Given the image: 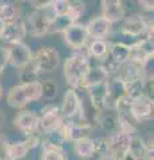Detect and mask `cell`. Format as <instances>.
<instances>
[{"instance_id":"18","label":"cell","mask_w":154,"mask_h":160,"mask_svg":"<svg viewBox=\"0 0 154 160\" xmlns=\"http://www.w3.org/2000/svg\"><path fill=\"white\" fill-rule=\"evenodd\" d=\"M67 142H77L84 138H88L93 132V124L88 122H74L72 119H67Z\"/></svg>"},{"instance_id":"29","label":"cell","mask_w":154,"mask_h":160,"mask_svg":"<svg viewBox=\"0 0 154 160\" xmlns=\"http://www.w3.org/2000/svg\"><path fill=\"white\" fill-rule=\"evenodd\" d=\"M42 144V160H67L64 149Z\"/></svg>"},{"instance_id":"10","label":"cell","mask_w":154,"mask_h":160,"mask_svg":"<svg viewBox=\"0 0 154 160\" xmlns=\"http://www.w3.org/2000/svg\"><path fill=\"white\" fill-rule=\"evenodd\" d=\"M62 35H63L64 44H66L67 47H70L71 49H77V48L86 46L88 43V40H90L86 26L79 22L70 24V26L62 32Z\"/></svg>"},{"instance_id":"8","label":"cell","mask_w":154,"mask_h":160,"mask_svg":"<svg viewBox=\"0 0 154 160\" xmlns=\"http://www.w3.org/2000/svg\"><path fill=\"white\" fill-rule=\"evenodd\" d=\"M27 36V26L26 20L23 18H19L11 23L4 24V27L0 32V42L7 46H11L15 43L24 42Z\"/></svg>"},{"instance_id":"30","label":"cell","mask_w":154,"mask_h":160,"mask_svg":"<svg viewBox=\"0 0 154 160\" xmlns=\"http://www.w3.org/2000/svg\"><path fill=\"white\" fill-rule=\"evenodd\" d=\"M94 153L98 156L110 155V136H98L93 138Z\"/></svg>"},{"instance_id":"40","label":"cell","mask_w":154,"mask_h":160,"mask_svg":"<svg viewBox=\"0 0 154 160\" xmlns=\"http://www.w3.org/2000/svg\"><path fill=\"white\" fill-rule=\"evenodd\" d=\"M3 98V87H2V84H0V100H2Z\"/></svg>"},{"instance_id":"21","label":"cell","mask_w":154,"mask_h":160,"mask_svg":"<svg viewBox=\"0 0 154 160\" xmlns=\"http://www.w3.org/2000/svg\"><path fill=\"white\" fill-rule=\"evenodd\" d=\"M87 47L91 59H94L95 62H101L109 55L110 42H107L106 39H90L87 43Z\"/></svg>"},{"instance_id":"5","label":"cell","mask_w":154,"mask_h":160,"mask_svg":"<svg viewBox=\"0 0 154 160\" xmlns=\"http://www.w3.org/2000/svg\"><path fill=\"white\" fill-rule=\"evenodd\" d=\"M61 111L63 118L67 119H79V120H84L86 119V113H84V108H83V102L82 98L78 95V92L72 88H68L64 92L63 96V103L61 107Z\"/></svg>"},{"instance_id":"13","label":"cell","mask_w":154,"mask_h":160,"mask_svg":"<svg viewBox=\"0 0 154 160\" xmlns=\"http://www.w3.org/2000/svg\"><path fill=\"white\" fill-rule=\"evenodd\" d=\"M86 26L88 38L90 39H107L110 36V33L113 31L114 24L105 16L99 15V16L93 18Z\"/></svg>"},{"instance_id":"28","label":"cell","mask_w":154,"mask_h":160,"mask_svg":"<svg viewBox=\"0 0 154 160\" xmlns=\"http://www.w3.org/2000/svg\"><path fill=\"white\" fill-rule=\"evenodd\" d=\"M131 102L133 99L127 96L126 93L121 95L114 104V111L117 112L118 116H125V118H131L130 116V108H131Z\"/></svg>"},{"instance_id":"42","label":"cell","mask_w":154,"mask_h":160,"mask_svg":"<svg viewBox=\"0 0 154 160\" xmlns=\"http://www.w3.org/2000/svg\"><path fill=\"white\" fill-rule=\"evenodd\" d=\"M29 0H18V3H28Z\"/></svg>"},{"instance_id":"25","label":"cell","mask_w":154,"mask_h":160,"mask_svg":"<svg viewBox=\"0 0 154 160\" xmlns=\"http://www.w3.org/2000/svg\"><path fill=\"white\" fill-rule=\"evenodd\" d=\"M19 18H22V15L18 3H0V19L4 24L11 23Z\"/></svg>"},{"instance_id":"14","label":"cell","mask_w":154,"mask_h":160,"mask_svg":"<svg viewBox=\"0 0 154 160\" xmlns=\"http://www.w3.org/2000/svg\"><path fill=\"white\" fill-rule=\"evenodd\" d=\"M101 15L109 19L113 24L119 23L126 16V9L123 0H99Z\"/></svg>"},{"instance_id":"23","label":"cell","mask_w":154,"mask_h":160,"mask_svg":"<svg viewBox=\"0 0 154 160\" xmlns=\"http://www.w3.org/2000/svg\"><path fill=\"white\" fill-rule=\"evenodd\" d=\"M149 151H153V149H149L147 148L145 140H143L140 136V135L133 133L131 135V139H130V147H129V152H130L135 159L143 160Z\"/></svg>"},{"instance_id":"36","label":"cell","mask_w":154,"mask_h":160,"mask_svg":"<svg viewBox=\"0 0 154 160\" xmlns=\"http://www.w3.org/2000/svg\"><path fill=\"white\" fill-rule=\"evenodd\" d=\"M8 140L6 139V136H3L0 133V158L7 160V149H8Z\"/></svg>"},{"instance_id":"38","label":"cell","mask_w":154,"mask_h":160,"mask_svg":"<svg viewBox=\"0 0 154 160\" xmlns=\"http://www.w3.org/2000/svg\"><path fill=\"white\" fill-rule=\"evenodd\" d=\"M119 160H138V159H135V158H134V156H133V155H131L130 152H127V153L125 155V156H122V158L119 159Z\"/></svg>"},{"instance_id":"6","label":"cell","mask_w":154,"mask_h":160,"mask_svg":"<svg viewBox=\"0 0 154 160\" xmlns=\"http://www.w3.org/2000/svg\"><path fill=\"white\" fill-rule=\"evenodd\" d=\"M63 120V115L61 107H56L54 104H47L40 109V113L38 115V132L43 135L48 133L56 128Z\"/></svg>"},{"instance_id":"16","label":"cell","mask_w":154,"mask_h":160,"mask_svg":"<svg viewBox=\"0 0 154 160\" xmlns=\"http://www.w3.org/2000/svg\"><path fill=\"white\" fill-rule=\"evenodd\" d=\"M109 136H110V155L117 160H119L129 152L131 133L117 131L111 135H109Z\"/></svg>"},{"instance_id":"9","label":"cell","mask_w":154,"mask_h":160,"mask_svg":"<svg viewBox=\"0 0 154 160\" xmlns=\"http://www.w3.org/2000/svg\"><path fill=\"white\" fill-rule=\"evenodd\" d=\"M40 144L38 133L26 135L24 140H18L13 143H8L7 149V160H22L27 156L31 149H35Z\"/></svg>"},{"instance_id":"34","label":"cell","mask_w":154,"mask_h":160,"mask_svg":"<svg viewBox=\"0 0 154 160\" xmlns=\"http://www.w3.org/2000/svg\"><path fill=\"white\" fill-rule=\"evenodd\" d=\"M8 66V47H0V75Z\"/></svg>"},{"instance_id":"24","label":"cell","mask_w":154,"mask_h":160,"mask_svg":"<svg viewBox=\"0 0 154 160\" xmlns=\"http://www.w3.org/2000/svg\"><path fill=\"white\" fill-rule=\"evenodd\" d=\"M42 72L39 71V68L36 66V63L34 62V59L29 63H27L26 66H23L22 68H19V80L20 83H32L36 82L40 78Z\"/></svg>"},{"instance_id":"7","label":"cell","mask_w":154,"mask_h":160,"mask_svg":"<svg viewBox=\"0 0 154 160\" xmlns=\"http://www.w3.org/2000/svg\"><path fill=\"white\" fill-rule=\"evenodd\" d=\"M34 62L42 73L54 72L61 64V55L54 47H40L34 52Z\"/></svg>"},{"instance_id":"17","label":"cell","mask_w":154,"mask_h":160,"mask_svg":"<svg viewBox=\"0 0 154 160\" xmlns=\"http://www.w3.org/2000/svg\"><path fill=\"white\" fill-rule=\"evenodd\" d=\"M107 80V79H106ZM102 82L94 86L86 87V95L88 98L91 107L94 108V112H99L105 108V100L107 96V83Z\"/></svg>"},{"instance_id":"26","label":"cell","mask_w":154,"mask_h":160,"mask_svg":"<svg viewBox=\"0 0 154 160\" xmlns=\"http://www.w3.org/2000/svg\"><path fill=\"white\" fill-rule=\"evenodd\" d=\"M74 151L75 155L81 159H91L94 155V146H93V138H84L81 140L74 142Z\"/></svg>"},{"instance_id":"27","label":"cell","mask_w":154,"mask_h":160,"mask_svg":"<svg viewBox=\"0 0 154 160\" xmlns=\"http://www.w3.org/2000/svg\"><path fill=\"white\" fill-rule=\"evenodd\" d=\"M75 23L70 15H64V16H51L48 27V35L52 33H62L70 24Z\"/></svg>"},{"instance_id":"32","label":"cell","mask_w":154,"mask_h":160,"mask_svg":"<svg viewBox=\"0 0 154 160\" xmlns=\"http://www.w3.org/2000/svg\"><path fill=\"white\" fill-rule=\"evenodd\" d=\"M42 93L43 98H46L47 100L55 99L58 95V84L55 80L47 79L46 82H42Z\"/></svg>"},{"instance_id":"4","label":"cell","mask_w":154,"mask_h":160,"mask_svg":"<svg viewBox=\"0 0 154 160\" xmlns=\"http://www.w3.org/2000/svg\"><path fill=\"white\" fill-rule=\"evenodd\" d=\"M51 12L48 9H32L28 19L26 20L27 26V35H31L32 38L40 39L48 35L50 20H51Z\"/></svg>"},{"instance_id":"31","label":"cell","mask_w":154,"mask_h":160,"mask_svg":"<svg viewBox=\"0 0 154 160\" xmlns=\"http://www.w3.org/2000/svg\"><path fill=\"white\" fill-rule=\"evenodd\" d=\"M71 9L72 8L68 0H54L48 11L51 12L52 16H64V15H70Z\"/></svg>"},{"instance_id":"35","label":"cell","mask_w":154,"mask_h":160,"mask_svg":"<svg viewBox=\"0 0 154 160\" xmlns=\"http://www.w3.org/2000/svg\"><path fill=\"white\" fill-rule=\"evenodd\" d=\"M138 6L143 13H153L154 11V0H137Z\"/></svg>"},{"instance_id":"22","label":"cell","mask_w":154,"mask_h":160,"mask_svg":"<svg viewBox=\"0 0 154 160\" xmlns=\"http://www.w3.org/2000/svg\"><path fill=\"white\" fill-rule=\"evenodd\" d=\"M109 78L107 72L101 67V64L97 62V64H93L90 68H88V71L86 72L83 78V82H82V87H88V86H94V84H98V83H102L105 82V80Z\"/></svg>"},{"instance_id":"19","label":"cell","mask_w":154,"mask_h":160,"mask_svg":"<svg viewBox=\"0 0 154 160\" xmlns=\"http://www.w3.org/2000/svg\"><path fill=\"white\" fill-rule=\"evenodd\" d=\"M95 122L103 131L110 135L118 131V115L114 109H102L95 112Z\"/></svg>"},{"instance_id":"39","label":"cell","mask_w":154,"mask_h":160,"mask_svg":"<svg viewBox=\"0 0 154 160\" xmlns=\"http://www.w3.org/2000/svg\"><path fill=\"white\" fill-rule=\"evenodd\" d=\"M98 160H117L115 158H113L111 155H105V156H99Z\"/></svg>"},{"instance_id":"3","label":"cell","mask_w":154,"mask_h":160,"mask_svg":"<svg viewBox=\"0 0 154 160\" xmlns=\"http://www.w3.org/2000/svg\"><path fill=\"white\" fill-rule=\"evenodd\" d=\"M119 23H121L119 31L123 36L137 40L145 36L147 27L153 26V13H147V16L141 13H133L130 16H125Z\"/></svg>"},{"instance_id":"33","label":"cell","mask_w":154,"mask_h":160,"mask_svg":"<svg viewBox=\"0 0 154 160\" xmlns=\"http://www.w3.org/2000/svg\"><path fill=\"white\" fill-rule=\"evenodd\" d=\"M54 0H29V6L32 9H48Z\"/></svg>"},{"instance_id":"20","label":"cell","mask_w":154,"mask_h":160,"mask_svg":"<svg viewBox=\"0 0 154 160\" xmlns=\"http://www.w3.org/2000/svg\"><path fill=\"white\" fill-rule=\"evenodd\" d=\"M131 53L130 44L123 43V42H114L110 43V49H109V55L111 56V59L115 63H118L119 66L125 64L129 62Z\"/></svg>"},{"instance_id":"2","label":"cell","mask_w":154,"mask_h":160,"mask_svg":"<svg viewBox=\"0 0 154 160\" xmlns=\"http://www.w3.org/2000/svg\"><path fill=\"white\" fill-rule=\"evenodd\" d=\"M91 66V60L83 59L77 55L68 56L63 63V75L66 79V83L68 87L75 89L78 87H82V82L86 72Z\"/></svg>"},{"instance_id":"11","label":"cell","mask_w":154,"mask_h":160,"mask_svg":"<svg viewBox=\"0 0 154 160\" xmlns=\"http://www.w3.org/2000/svg\"><path fill=\"white\" fill-rule=\"evenodd\" d=\"M34 59V51L27 43L20 42L8 47V66L13 68H22Z\"/></svg>"},{"instance_id":"12","label":"cell","mask_w":154,"mask_h":160,"mask_svg":"<svg viewBox=\"0 0 154 160\" xmlns=\"http://www.w3.org/2000/svg\"><path fill=\"white\" fill-rule=\"evenodd\" d=\"M153 108H154L153 100L146 98L145 95H141V96L133 99L131 108H130V116L137 123L147 122V120L153 119Z\"/></svg>"},{"instance_id":"41","label":"cell","mask_w":154,"mask_h":160,"mask_svg":"<svg viewBox=\"0 0 154 160\" xmlns=\"http://www.w3.org/2000/svg\"><path fill=\"white\" fill-rule=\"evenodd\" d=\"M3 27H4V23L2 22V19H0V32H2V29H3Z\"/></svg>"},{"instance_id":"15","label":"cell","mask_w":154,"mask_h":160,"mask_svg":"<svg viewBox=\"0 0 154 160\" xmlns=\"http://www.w3.org/2000/svg\"><path fill=\"white\" fill-rule=\"evenodd\" d=\"M13 126L24 135L39 133L38 132V115L32 111L20 109L13 118Z\"/></svg>"},{"instance_id":"43","label":"cell","mask_w":154,"mask_h":160,"mask_svg":"<svg viewBox=\"0 0 154 160\" xmlns=\"http://www.w3.org/2000/svg\"><path fill=\"white\" fill-rule=\"evenodd\" d=\"M0 160H4V159H2V158H0Z\"/></svg>"},{"instance_id":"1","label":"cell","mask_w":154,"mask_h":160,"mask_svg":"<svg viewBox=\"0 0 154 160\" xmlns=\"http://www.w3.org/2000/svg\"><path fill=\"white\" fill-rule=\"evenodd\" d=\"M42 98V82L36 80L32 83H20L11 87L7 93V103L11 108L23 109L31 102H38Z\"/></svg>"},{"instance_id":"37","label":"cell","mask_w":154,"mask_h":160,"mask_svg":"<svg viewBox=\"0 0 154 160\" xmlns=\"http://www.w3.org/2000/svg\"><path fill=\"white\" fill-rule=\"evenodd\" d=\"M6 113H4L3 109H0V128H3L4 126V123H6Z\"/></svg>"}]
</instances>
